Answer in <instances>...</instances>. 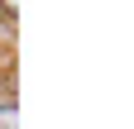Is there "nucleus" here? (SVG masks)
Segmentation results:
<instances>
[{"mask_svg": "<svg viewBox=\"0 0 134 129\" xmlns=\"http://www.w3.org/2000/svg\"><path fill=\"white\" fill-rule=\"evenodd\" d=\"M0 129H19V110H14V101H0Z\"/></svg>", "mask_w": 134, "mask_h": 129, "instance_id": "obj_1", "label": "nucleus"}]
</instances>
